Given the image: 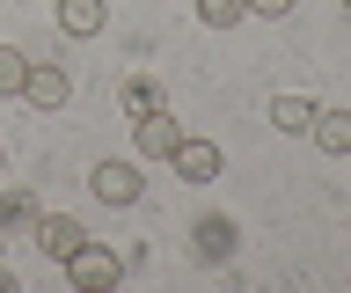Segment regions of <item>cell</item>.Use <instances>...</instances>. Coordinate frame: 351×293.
I'll list each match as a JSON object with an SVG mask.
<instances>
[{"mask_svg": "<svg viewBox=\"0 0 351 293\" xmlns=\"http://www.w3.org/2000/svg\"><path fill=\"white\" fill-rule=\"evenodd\" d=\"M176 176H183V183H213L219 176V147H213V139H176Z\"/></svg>", "mask_w": 351, "mask_h": 293, "instance_id": "obj_6", "label": "cell"}, {"mask_svg": "<svg viewBox=\"0 0 351 293\" xmlns=\"http://www.w3.org/2000/svg\"><path fill=\"white\" fill-rule=\"evenodd\" d=\"M22 81H29V59L15 45H0V95H22Z\"/></svg>", "mask_w": 351, "mask_h": 293, "instance_id": "obj_14", "label": "cell"}, {"mask_svg": "<svg viewBox=\"0 0 351 293\" xmlns=\"http://www.w3.org/2000/svg\"><path fill=\"white\" fill-rule=\"evenodd\" d=\"M161 103H169V95H161V81H154V73H132V81H125V110H132V117L161 110Z\"/></svg>", "mask_w": 351, "mask_h": 293, "instance_id": "obj_11", "label": "cell"}, {"mask_svg": "<svg viewBox=\"0 0 351 293\" xmlns=\"http://www.w3.org/2000/svg\"><path fill=\"white\" fill-rule=\"evenodd\" d=\"M0 293H15V271H8V264H0Z\"/></svg>", "mask_w": 351, "mask_h": 293, "instance_id": "obj_16", "label": "cell"}, {"mask_svg": "<svg viewBox=\"0 0 351 293\" xmlns=\"http://www.w3.org/2000/svg\"><path fill=\"white\" fill-rule=\"evenodd\" d=\"M0 242H8V235H0Z\"/></svg>", "mask_w": 351, "mask_h": 293, "instance_id": "obj_17", "label": "cell"}, {"mask_svg": "<svg viewBox=\"0 0 351 293\" xmlns=\"http://www.w3.org/2000/svg\"><path fill=\"white\" fill-rule=\"evenodd\" d=\"M234 242H241V235H234V220H227V213H205V220L191 227V249L205 257V264H227V257H234Z\"/></svg>", "mask_w": 351, "mask_h": 293, "instance_id": "obj_4", "label": "cell"}, {"mask_svg": "<svg viewBox=\"0 0 351 293\" xmlns=\"http://www.w3.org/2000/svg\"><path fill=\"white\" fill-rule=\"evenodd\" d=\"M88 191H95L103 205H139V191H147V176H139L132 161H95V169H88Z\"/></svg>", "mask_w": 351, "mask_h": 293, "instance_id": "obj_2", "label": "cell"}, {"mask_svg": "<svg viewBox=\"0 0 351 293\" xmlns=\"http://www.w3.org/2000/svg\"><path fill=\"white\" fill-rule=\"evenodd\" d=\"M22 95H29L37 110H66L73 81H66V67H51V59H29V81H22Z\"/></svg>", "mask_w": 351, "mask_h": 293, "instance_id": "obj_3", "label": "cell"}, {"mask_svg": "<svg viewBox=\"0 0 351 293\" xmlns=\"http://www.w3.org/2000/svg\"><path fill=\"white\" fill-rule=\"evenodd\" d=\"M307 132H315L322 154H351V110H315V117H307Z\"/></svg>", "mask_w": 351, "mask_h": 293, "instance_id": "obj_8", "label": "cell"}, {"mask_svg": "<svg viewBox=\"0 0 351 293\" xmlns=\"http://www.w3.org/2000/svg\"><path fill=\"white\" fill-rule=\"evenodd\" d=\"M241 15H249L241 0H197V23H205V30H234Z\"/></svg>", "mask_w": 351, "mask_h": 293, "instance_id": "obj_12", "label": "cell"}, {"mask_svg": "<svg viewBox=\"0 0 351 293\" xmlns=\"http://www.w3.org/2000/svg\"><path fill=\"white\" fill-rule=\"evenodd\" d=\"M37 220V198H29V191H8V198H0V235H8V227H29Z\"/></svg>", "mask_w": 351, "mask_h": 293, "instance_id": "obj_13", "label": "cell"}, {"mask_svg": "<svg viewBox=\"0 0 351 293\" xmlns=\"http://www.w3.org/2000/svg\"><path fill=\"white\" fill-rule=\"evenodd\" d=\"M176 139H183V132H176V117H169V103H161V110H147V117H139V154H154V161H169V154H176Z\"/></svg>", "mask_w": 351, "mask_h": 293, "instance_id": "obj_7", "label": "cell"}, {"mask_svg": "<svg viewBox=\"0 0 351 293\" xmlns=\"http://www.w3.org/2000/svg\"><path fill=\"white\" fill-rule=\"evenodd\" d=\"M263 117H271L278 132H307V117H315V103H307V95H271V103H263Z\"/></svg>", "mask_w": 351, "mask_h": 293, "instance_id": "obj_10", "label": "cell"}, {"mask_svg": "<svg viewBox=\"0 0 351 293\" xmlns=\"http://www.w3.org/2000/svg\"><path fill=\"white\" fill-rule=\"evenodd\" d=\"M249 15H293V0H241Z\"/></svg>", "mask_w": 351, "mask_h": 293, "instance_id": "obj_15", "label": "cell"}, {"mask_svg": "<svg viewBox=\"0 0 351 293\" xmlns=\"http://www.w3.org/2000/svg\"><path fill=\"white\" fill-rule=\"evenodd\" d=\"M103 23H110L103 0H59V30H66V37H95Z\"/></svg>", "mask_w": 351, "mask_h": 293, "instance_id": "obj_9", "label": "cell"}, {"mask_svg": "<svg viewBox=\"0 0 351 293\" xmlns=\"http://www.w3.org/2000/svg\"><path fill=\"white\" fill-rule=\"evenodd\" d=\"M344 8H351V0H344Z\"/></svg>", "mask_w": 351, "mask_h": 293, "instance_id": "obj_18", "label": "cell"}, {"mask_svg": "<svg viewBox=\"0 0 351 293\" xmlns=\"http://www.w3.org/2000/svg\"><path fill=\"white\" fill-rule=\"evenodd\" d=\"M66 279H73V286L81 293H95V286H117V279H125V257H117V249H103V242H88L81 235V249H73V257H66Z\"/></svg>", "mask_w": 351, "mask_h": 293, "instance_id": "obj_1", "label": "cell"}, {"mask_svg": "<svg viewBox=\"0 0 351 293\" xmlns=\"http://www.w3.org/2000/svg\"><path fill=\"white\" fill-rule=\"evenodd\" d=\"M81 235H88L81 220H66V213H37V249L51 257V264H66V257L81 249Z\"/></svg>", "mask_w": 351, "mask_h": 293, "instance_id": "obj_5", "label": "cell"}]
</instances>
